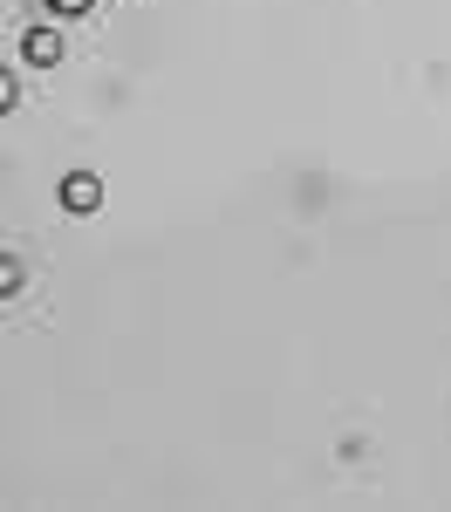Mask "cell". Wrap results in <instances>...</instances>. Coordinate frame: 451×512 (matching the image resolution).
<instances>
[{"label": "cell", "mask_w": 451, "mask_h": 512, "mask_svg": "<svg viewBox=\"0 0 451 512\" xmlns=\"http://www.w3.org/2000/svg\"><path fill=\"white\" fill-rule=\"evenodd\" d=\"M21 62L55 69V62H62V35H55V28H28V35H21Z\"/></svg>", "instance_id": "cell-1"}, {"label": "cell", "mask_w": 451, "mask_h": 512, "mask_svg": "<svg viewBox=\"0 0 451 512\" xmlns=\"http://www.w3.org/2000/svg\"><path fill=\"white\" fill-rule=\"evenodd\" d=\"M62 205H69V212H96V205H103V185H96L89 171H76V178H62Z\"/></svg>", "instance_id": "cell-2"}, {"label": "cell", "mask_w": 451, "mask_h": 512, "mask_svg": "<svg viewBox=\"0 0 451 512\" xmlns=\"http://www.w3.org/2000/svg\"><path fill=\"white\" fill-rule=\"evenodd\" d=\"M55 14H89V0H48Z\"/></svg>", "instance_id": "cell-3"}]
</instances>
